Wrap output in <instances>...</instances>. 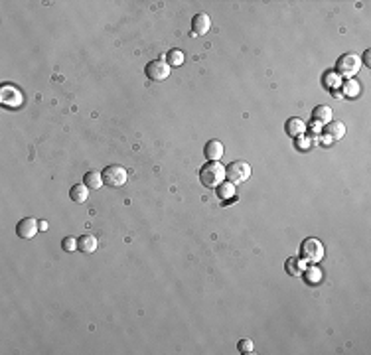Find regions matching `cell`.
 Wrapping results in <instances>:
<instances>
[{"label": "cell", "mask_w": 371, "mask_h": 355, "mask_svg": "<svg viewBox=\"0 0 371 355\" xmlns=\"http://www.w3.org/2000/svg\"><path fill=\"white\" fill-rule=\"evenodd\" d=\"M300 259L306 261V263H310V265L320 263L324 259V245H322V241L316 239V237L304 239L302 245H300Z\"/></svg>", "instance_id": "obj_1"}, {"label": "cell", "mask_w": 371, "mask_h": 355, "mask_svg": "<svg viewBox=\"0 0 371 355\" xmlns=\"http://www.w3.org/2000/svg\"><path fill=\"white\" fill-rule=\"evenodd\" d=\"M223 178H225V168H223L219 162H208L202 166V170H200V180H202V184L206 186V188H217L219 184L223 182Z\"/></svg>", "instance_id": "obj_2"}, {"label": "cell", "mask_w": 371, "mask_h": 355, "mask_svg": "<svg viewBox=\"0 0 371 355\" xmlns=\"http://www.w3.org/2000/svg\"><path fill=\"white\" fill-rule=\"evenodd\" d=\"M225 178H227V182H231V184H243V182H247L249 178H251V166L247 162H243V160H239V162H233L229 164L227 168H225Z\"/></svg>", "instance_id": "obj_3"}, {"label": "cell", "mask_w": 371, "mask_h": 355, "mask_svg": "<svg viewBox=\"0 0 371 355\" xmlns=\"http://www.w3.org/2000/svg\"><path fill=\"white\" fill-rule=\"evenodd\" d=\"M103 182L109 186V188H120V186H125L127 184V170L122 168V166H117V164H113V166H107L103 172Z\"/></svg>", "instance_id": "obj_4"}, {"label": "cell", "mask_w": 371, "mask_h": 355, "mask_svg": "<svg viewBox=\"0 0 371 355\" xmlns=\"http://www.w3.org/2000/svg\"><path fill=\"white\" fill-rule=\"evenodd\" d=\"M170 65L164 61V59H154V61H150L149 65H146V77H149L150 81H154V83H162L166 81L168 77H170Z\"/></svg>", "instance_id": "obj_5"}, {"label": "cell", "mask_w": 371, "mask_h": 355, "mask_svg": "<svg viewBox=\"0 0 371 355\" xmlns=\"http://www.w3.org/2000/svg\"><path fill=\"white\" fill-rule=\"evenodd\" d=\"M361 61L356 54H343L338 61H336V71L340 75H354L359 69Z\"/></svg>", "instance_id": "obj_6"}, {"label": "cell", "mask_w": 371, "mask_h": 355, "mask_svg": "<svg viewBox=\"0 0 371 355\" xmlns=\"http://www.w3.org/2000/svg\"><path fill=\"white\" fill-rule=\"evenodd\" d=\"M38 231H40V221H36L34 217H24V219H20L18 225H16V235L20 237V239H24V241L34 239Z\"/></svg>", "instance_id": "obj_7"}, {"label": "cell", "mask_w": 371, "mask_h": 355, "mask_svg": "<svg viewBox=\"0 0 371 355\" xmlns=\"http://www.w3.org/2000/svg\"><path fill=\"white\" fill-rule=\"evenodd\" d=\"M0 101L4 107H10V109H16V107H20L22 105V95H20V91L12 85H4L2 87V93H0Z\"/></svg>", "instance_id": "obj_8"}, {"label": "cell", "mask_w": 371, "mask_h": 355, "mask_svg": "<svg viewBox=\"0 0 371 355\" xmlns=\"http://www.w3.org/2000/svg\"><path fill=\"white\" fill-rule=\"evenodd\" d=\"M211 28V20H209L208 14H204V12H200V14H195L192 18V30L195 36H206Z\"/></svg>", "instance_id": "obj_9"}, {"label": "cell", "mask_w": 371, "mask_h": 355, "mask_svg": "<svg viewBox=\"0 0 371 355\" xmlns=\"http://www.w3.org/2000/svg\"><path fill=\"white\" fill-rule=\"evenodd\" d=\"M324 134L330 140H341L345 134V124L341 120H330L324 124Z\"/></svg>", "instance_id": "obj_10"}, {"label": "cell", "mask_w": 371, "mask_h": 355, "mask_svg": "<svg viewBox=\"0 0 371 355\" xmlns=\"http://www.w3.org/2000/svg\"><path fill=\"white\" fill-rule=\"evenodd\" d=\"M223 144L219 140H209L206 148H204V154H206V158H208L209 162H219L223 158Z\"/></svg>", "instance_id": "obj_11"}, {"label": "cell", "mask_w": 371, "mask_h": 355, "mask_svg": "<svg viewBox=\"0 0 371 355\" xmlns=\"http://www.w3.org/2000/svg\"><path fill=\"white\" fill-rule=\"evenodd\" d=\"M99 243L93 235H81L77 239V251H81L83 255H91V252L97 251Z\"/></svg>", "instance_id": "obj_12"}, {"label": "cell", "mask_w": 371, "mask_h": 355, "mask_svg": "<svg viewBox=\"0 0 371 355\" xmlns=\"http://www.w3.org/2000/svg\"><path fill=\"white\" fill-rule=\"evenodd\" d=\"M284 129H286V134H288V136H292V138H300V136L304 134V131H306V126H304L302 118H296V117L288 118Z\"/></svg>", "instance_id": "obj_13"}, {"label": "cell", "mask_w": 371, "mask_h": 355, "mask_svg": "<svg viewBox=\"0 0 371 355\" xmlns=\"http://www.w3.org/2000/svg\"><path fill=\"white\" fill-rule=\"evenodd\" d=\"M69 197L75 204H85L89 199V188L85 184H75L73 188L69 190Z\"/></svg>", "instance_id": "obj_14"}, {"label": "cell", "mask_w": 371, "mask_h": 355, "mask_svg": "<svg viewBox=\"0 0 371 355\" xmlns=\"http://www.w3.org/2000/svg\"><path fill=\"white\" fill-rule=\"evenodd\" d=\"M312 118H314V122H318V124H326L332 120V109L328 107V105H318L314 111H312Z\"/></svg>", "instance_id": "obj_15"}, {"label": "cell", "mask_w": 371, "mask_h": 355, "mask_svg": "<svg viewBox=\"0 0 371 355\" xmlns=\"http://www.w3.org/2000/svg\"><path fill=\"white\" fill-rule=\"evenodd\" d=\"M83 184L89 188V190H99L101 186H103V174H99V172H95V170H91L87 172L85 176H83Z\"/></svg>", "instance_id": "obj_16"}, {"label": "cell", "mask_w": 371, "mask_h": 355, "mask_svg": "<svg viewBox=\"0 0 371 355\" xmlns=\"http://www.w3.org/2000/svg\"><path fill=\"white\" fill-rule=\"evenodd\" d=\"M217 197H221V199H231V197H235V184H231V182H221V184L217 186Z\"/></svg>", "instance_id": "obj_17"}, {"label": "cell", "mask_w": 371, "mask_h": 355, "mask_svg": "<svg viewBox=\"0 0 371 355\" xmlns=\"http://www.w3.org/2000/svg\"><path fill=\"white\" fill-rule=\"evenodd\" d=\"M184 59H186V56H184L182 49H170L168 56H166V63H168L170 67H180V65L184 63Z\"/></svg>", "instance_id": "obj_18"}, {"label": "cell", "mask_w": 371, "mask_h": 355, "mask_svg": "<svg viewBox=\"0 0 371 355\" xmlns=\"http://www.w3.org/2000/svg\"><path fill=\"white\" fill-rule=\"evenodd\" d=\"M304 281L308 284H320L322 282V270L318 266H310L304 270Z\"/></svg>", "instance_id": "obj_19"}, {"label": "cell", "mask_w": 371, "mask_h": 355, "mask_svg": "<svg viewBox=\"0 0 371 355\" xmlns=\"http://www.w3.org/2000/svg\"><path fill=\"white\" fill-rule=\"evenodd\" d=\"M341 91H343V95L345 97H356L361 93V87H359V83L357 81H345V85H341Z\"/></svg>", "instance_id": "obj_20"}, {"label": "cell", "mask_w": 371, "mask_h": 355, "mask_svg": "<svg viewBox=\"0 0 371 355\" xmlns=\"http://www.w3.org/2000/svg\"><path fill=\"white\" fill-rule=\"evenodd\" d=\"M284 268H286V272H288L290 276H296V274H300V261H298L296 257H290V259L286 261Z\"/></svg>", "instance_id": "obj_21"}, {"label": "cell", "mask_w": 371, "mask_h": 355, "mask_svg": "<svg viewBox=\"0 0 371 355\" xmlns=\"http://www.w3.org/2000/svg\"><path fill=\"white\" fill-rule=\"evenodd\" d=\"M253 341L249 340V338H245V340H239V343H237V351L239 353H243V355H247V353H253Z\"/></svg>", "instance_id": "obj_22"}, {"label": "cell", "mask_w": 371, "mask_h": 355, "mask_svg": "<svg viewBox=\"0 0 371 355\" xmlns=\"http://www.w3.org/2000/svg\"><path fill=\"white\" fill-rule=\"evenodd\" d=\"M61 249L65 252H73L77 249V239L75 237H65L63 241H61Z\"/></svg>", "instance_id": "obj_23"}, {"label": "cell", "mask_w": 371, "mask_h": 355, "mask_svg": "<svg viewBox=\"0 0 371 355\" xmlns=\"http://www.w3.org/2000/svg\"><path fill=\"white\" fill-rule=\"evenodd\" d=\"M363 63H365V67H369L371 63H369V49L363 54Z\"/></svg>", "instance_id": "obj_24"}, {"label": "cell", "mask_w": 371, "mask_h": 355, "mask_svg": "<svg viewBox=\"0 0 371 355\" xmlns=\"http://www.w3.org/2000/svg\"><path fill=\"white\" fill-rule=\"evenodd\" d=\"M296 140H298V144H300L302 150H306V148H308V140H300V138H296Z\"/></svg>", "instance_id": "obj_25"}, {"label": "cell", "mask_w": 371, "mask_h": 355, "mask_svg": "<svg viewBox=\"0 0 371 355\" xmlns=\"http://www.w3.org/2000/svg\"><path fill=\"white\" fill-rule=\"evenodd\" d=\"M40 229H42V231H45V229H47V223H45V221H40Z\"/></svg>", "instance_id": "obj_26"}]
</instances>
